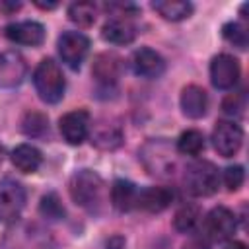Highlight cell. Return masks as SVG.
<instances>
[{
    "mask_svg": "<svg viewBox=\"0 0 249 249\" xmlns=\"http://www.w3.org/2000/svg\"><path fill=\"white\" fill-rule=\"evenodd\" d=\"M70 196L78 206L95 212L103 200V179L91 169L74 173L70 179Z\"/></svg>",
    "mask_w": 249,
    "mask_h": 249,
    "instance_id": "6da1fadb",
    "label": "cell"
},
{
    "mask_svg": "<svg viewBox=\"0 0 249 249\" xmlns=\"http://www.w3.org/2000/svg\"><path fill=\"white\" fill-rule=\"evenodd\" d=\"M33 84H35L39 97L45 103H58L62 99L64 88H66L62 70L53 58H43L37 64V68L33 72Z\"/></svg>",
    "mask_w": 249,
    "mask_h": 249,
    "instance_id": "7a4b0ae2",
    "label": "cell"
},
{
    "mask_svg": "<svg viewBox=\"0 0 249 249\" xmlns=\"http://www.w3.org/2000/svg\"><path fill=\"white\" fill-rule=\"evenodd\" d=\"M185 189L195 196H208L216 193L220 185V173L212 161L196 160L185 169Z\"/></svg>",
    "mask_w": 249,
    "mask_h": 249,
    "instance_id": "3957f363",
    "label": "cell"
},
{
    "mask_svg": "<svg viewBox=\"0 0 249 249\" xmlns=\"http://www.w3.org/2000/svg\"><path fill=\"white\" fill-rule=\"evenodd\" d=\"M212 144L214 150L224 156V158H231L239 152L241 144H243V130L237 123L233 121H220L216 123L214 130H212Z\"/></svg>",
    "mask_w": 249,
    "mask_h": 249,
    "instance_id": "277c9868",
    "label": "cell"
},
{
    "mask_svg": "<svg viewBox=\"0 0 249 249\" xmlns=\"http://www.w3.org/2000/svg\"><path fill=\"white\" fill-rule=\"evenodd\" d=\"M89 51V39L80 31H66L58 37V54L70 68H80Z\"/></svg>",
    "mask_w": 249,
    "mask_h": 249,
    "instance_id": "5b68a950",
    "label": "cell"
},
{
    "mask_svg": "<svg viewBox=\"0 0 249 249\" xmlns=\"http://www.w3.org/2000/svg\"><path fill=\"white\" fill-rule=\"evenodd\" d=\"M25 206V189L12 181H0V222H14Z\"/></svg>",
    "mask_w": 249,
    "mask_h": 249,
    "instance_id": "8992f818",
    "label": "cell"
},
{
    "mask_svg": "<svg viewBox=\"0 0 249 249\" xmlns=\"http://www.w3.org/2000/svg\"><path fill=\"white\" fill-rule=\"evenodd\" d=\"M235 228H237V222H235V216L230 208L226 206H216L212 208L206 218H204V231L210 239L214 241H224V239H230L233 233H235Z\"/></svg>",
    "mask_w": 249,
    "mask_h": 249,
    "instance_id": "52a82bcc",
    "label": "cell"
},
{
    "mask_svg": "<svg viewBox=\"0 0 249 249\" xmlns=\"http://www.w3.org/2000/svg\"><path fill=\"white\" fill-rule=\"evenodd\" d=\"M210 80L218 89H231L239 80V62L231 54H218L210 62Z\"/></svg>",
    "mask_w": 249,
    "mask_h": 249,
    "instance_id": "ba28073f",
    "label": "cell"
},
{
    "mask_svg": "<svg viewBox=\"0 0 249 249\" xmlns=\"http://www.w3.org/2000/svg\"><path fill=\"white\" fill-rule=\"evenodd\" d=\"M58 126H60L62 138H64L68 144L78 146V144H82V142L88 138V134H89V115H88L84 109L70 111V113H66V115L60 119Z\"/></svg>",
    "mask_w": 249,
    "mask_h": 249,
    "instance_id": "9c48e42d",
    "label": "cell"
},
{
    "mask_svg": "<svg viewBox=\"0 0 249 249\" xmlns=\"http://www.w3.org/2000/svg\"><path fill=\"white\" fill-rule=\"evenodd\" d=\"M27 72L25 58L16 51L0 53V88H16L23 82Z\"/></svg>",
    "mask_w": 249,
    "mask_h": 249,
    "instance_id": "30bf717a",
    "label": "cell"
},
{
    "mask_svg": "<svg viewBox=\"0 0 249 249\" xmlns=\"http://www.w3.org/2000/svg\"><path fill=\"white\" fill-rule=\"evenodd\" d=\"M4 35L18 45H27V47H37L45 41V27L39 21H16L4 27Z\"/></svg>",
    "mask_w": 249,
    "mask_h": 249,
    "instance_id": "8fae6325",
    "label": "cell"
},
{
    "mask_svg": "<svg viewBox=\"0 0 249 249\" xmlns=\"http://www.w3.org/2000/svg\"><path fill=\"white\" fill-rule=\"evenodd\" d=\"M130 62H132L134 72L142 78H158L165 70V60L161 58V54L156 53L154 49H148V47L134 51Z\"/></svg>",
    "mask_w": 249,
    "mask_h": 249,
    "instance_id": "7c38bea8",
    "label": "cell"
},
{
    "mask_svg": "<svg viewBox=\"0 0 249 249\" xmlns=\"http://www.w3.org/2000/svg\"><path fill=\"white\" fill-rule=\"evenodd\" d=\"M173 200V191L167 187H146L138 191L136 196V208H142L146 212H161L165 210Z\"/></svg>",
    "mask_w": 249,
    "mask_h": 249,
    "instance_id": "4fadbf2b",
    "label": "cell"
},
{
    "mask_svg": "<svg viewBox=\"0 0 249 249\" xmlns=\"http://www.w3.org/2000/svg\"><path fill=\"white\" fill-rule=\"evenodd\" d=\"M101 35L113 45H128L136 37V27L126 18H111L109 21H105Z\"/></svg>",
    "mask_w": 249,
    "mask_h": 249,
    "instance_id": "5bb4252c",
    "label": "cell"
},
{
    "mask_svg": "<svg viewBox=\"0 0 249 249\" xmlns=\"http://www.w3.org/2000/svg\"><path fill=\"white\" fill-rule=\"evenodd\" d=\"M181 109L191 119H200L208 109V95L200 86H187L181 91Z\"/></svg>",
    "mask_w": 249,
    "mask_h": 249,
    "instance_id": "9a60e30c",
    "label": "cell"
},
{
    "mask_svg": "<svg viewBox=\"0 0 249 249\" xmlns=\"http://www.w3.org/2000/svg\"><path fill=\"white\" fill-rule=\"evenodd\" d=\"M91 74L95 76L97 82L101 84H115L117 78L121 76V58L113 53H103L95 58Z\"/></svg>",
    "mask_w": 249,
    "mask_h": 249,
    "instance_id": "2e32d148",
    "label": "cell"
},
{
    "mask_svg": "<svg viewBox=\"0 0 249 249\" xmlns=\"http://www.w3.org/2000/svg\"><path fill=\"white\" fill-rule=\"evenodd\" d=\"M41 161H43L41 152L35 146H31V144H19L12 152V163L21 173H33V171H37L41 167Z\"/></svg>",
    "mask_w": 249,
    "mask_h": 249,
    "instance_id": "e0dca14e",
    "label": "cell"
},
{
    "mask_svg": "<svg viewBox=\"0 0 249 249\" xmlns=\"http://www.w3.org/2000/svg\"><path fill=\"white\" fill-rule=\"evenodd\" d=\"M136 196H138V189L130 181L117 179L111 187V202L121 212L136 208Z\"/></svg>",
    "mask_w": 249,
    "mask_h": 249,
    "instance_id": "ac0fdd59",
    "label": "cell"
},
{
    "mask_svg": "<svg viewBox=\"0 0 249 249\" xmlns=\"http://www.w3.org/2000/svg\"><path fill=\"white\" fill-rule=\"evenodd\" d=\"M152 8L167 21H181L193 14V4L183 0H158L152 2Z\"/></svg>",
    "mask_w": 249,
    "mask_h": 249,
    "instance_id": "d6986e66",
    "label": "cell"
},
{
    "mask_svg": "<svg viewBox=\"0 0 249 249\" xmlns=\"http://www.w3.org/2000/svg\"><path fill=\"white\" fill-rule=\"evenodd\" d=\"M204 134L200 130H185L181 132L179 140H177V150L185 156H198L202 150H204Z\"/></svg>",
    "mask_w": 249,
    "mask_h": 249,
    "instance_id": "ffe728a7",
    "label": "cell"
},
{
    "mask_svg": "<svg viewBox=\"0 0 249 249\" xmlns=\"http://www.w3.org/2000/svg\"><path fill=\"white\" fill-rule=\"evenodd\" d=\"M95 14H97V8L91 2H74L68 8L70 21H74L76 25H82V27L91 25L95 21Z\"/></svg>",
    "mask_w": 249,
    "mask_h": 249,
    "instance_id": "44dd1931",
    "label": "cell"
},
{
    "mask_svg": "<svg viewBox=\"0 0 249 249\" xmlns=\"http://www.w3.org/2000/svg\"><path fill=\"white\" fill-rule=\"evenodd\" d=\"M198 220H200V210L195 204H183L175 212L173 226L179 231H191V230H195V226L198 224Z\"/></svg>",
    "mask_w": 249,
    "mask_h": 249,
    "instance_id": "7402d4cb",
    "label": "cell"
},
{
    "mask_svg": "<svg viewBox=\"0 0 249 249\" xmlns=\"http://www.w3.org/2000/svg\"><path fill=\"white\" fill-rule=\"evenodd\" d=\"M41 214L49 220H60L64 216V206L60 202V198L54 193H49L41 198V206H39Z\"/></svg>",
    "mask_w": 249,
    "mask_h": 249,
    "instance_id": "603a6c76",
    "label": "cell"
},
{
    "mask_svg": "<svg viewBox=\"0 0 249 249\" xmlns=\"http://www.w3.org/2000/svg\"><path fill=\"white\" fill-rule=\"evenodd\" d=\"M222 35L228 43H231L237 49H245L247 47V31L237 23V21H230L222 27Z\"/></svg>",
    "mask_w": 249,
    "mask_h": 249,
    "instance_id": "cb8c5ba5",
    "label": "cell"
},
{
    "mask_svg": "<svg viewBox=\"0 0 249 249\" xmlns=\"http://www.w3.org/2000/svg\"><path fill=\"white\" fill-rule=\"evenodd\" d=\"M49 128L47 117L41 113H27L23 119V132L29 136H39Z\"/></svg>",
    "mask_w": 249,
    "mask_h": 249,
    "instance_id": "d4e9b609",
    "label": "cell"
},
{
    "mask_svg": "<svg viewBox=\"0 0 249 249\" xmlns=\"http://www.w3.org/2000/svg\"><path fill=\"white\" fill-rule=\"evenodd\" d=\"M243 179H245V171L241 165H230L224 169V183L230 191H237L243 185Z\"/></svg>",
    "mask_w": 249,
    "mask_h": 249,
    "instance_id": "484cf974",
    "label": "cell"
},
{
    "mask_svg": "<svg viewBox=\"0 0 249 249\" xmlns=\"http://www.w3.org/2000/svg\"><path fill=\"white\" fill-rule=\"evenodd\" d=\"M239 95H230V97H226L224 99V105H222V109H224V113H228V115H239L241 113V109H243V103H239Z\"/></svg>",
    "mask_w": 249,
    "mask_h": 249,
    "instance_id": "4316f807",
    "label": "cell"
},
{
    "mask_svg": "<svg viewBox=\"0 0 249 249\" xmlns=\"http://www.w3.org/2000/svg\"><path fill=\"white\" fill-rule=\"evenodd\" d=\"M224 249H247L241 241H230V243H226V247Z\"/></svg>",
    "mask_w": 249,
    "mask_h": 249,
    "instance_id": "83f0119b",
    "label": "cell"
},
{
    "mask_svg": "<svg viewBox=\"0 0 249 249\" xmlns=\"http://www.w3.org/2000/svg\"><path fill=\"white\" fill-rule=\"evenodd\" d=\"M35 6H39V8H43V10H51V8H56V2H35Z\"/></svg>",
    "mask_w": 249,
    "mask_h": 249,
    "instance_id": "f1b7e54d",
    "label": "cell"
}]
</instances>
